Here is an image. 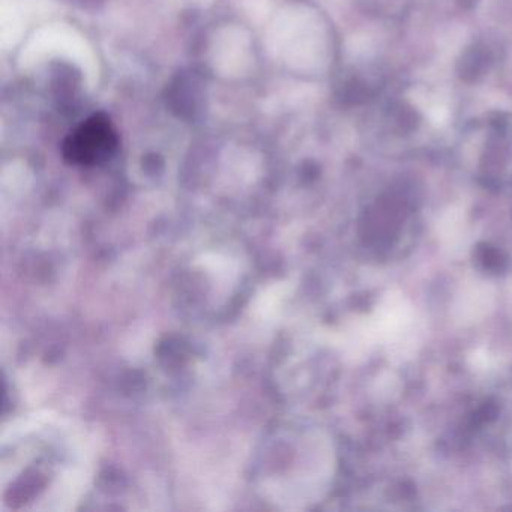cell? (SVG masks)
<instances>
[{
  "label": "cell",
  "mask_w": 512,
  "mask_h": 512,
  "mask_svg": "<svg viewBox=\"0 0 512 512\" xmlns=\"http://www.w3.org/2000/svg\"><path fill=\"white\" fill-rule=\"evenodd\" d=\"M115 127L103 113L86 119L62 145V155L73 166L92 167L107 163L118 151Z\"/></svg>",
  "instance_id": "6da1fadb"
},
{
  "label": "cell",
  "mask_w": 512,
  "mask_h": 512,
  "mask_svg": "<svg viewBox=\"0 0 512 512\" xmlns=\"http://www.w3.org/2000/svg\"><path fill=\"white\" fill-rule=\"evenodd\" d=\"M464 218L460 211L446 212L445 217L440 220L439 232L443 239L448 242H455L463 235Z\"/></svg>",
  "instance_id": "3957f363"
},
{
  "label": "cell",
  "mask_w": 512,
  "mask_h": 512,
  "mask_svg": "<svg viewBox=\"0 0 512 512\" xmlns=\"http://www.w3.org/2000/svg\"><path fill=\"white\" fill-rule=\"evenodd\" d=\"M473 365L476 368H487L490 365V356H488L487 352H482V350H478V352L473 353Z\"/></svg>",
  "instance_id": "5b68a950"
},
{
  "label": "cell",
  "mask_w": 512,
  "mask_h": 512,
  "mask_svg": "<svg viewBox=\"0 0 512 512\" xmlns=\"http://www.w3.org/2000/svg\"><path fill=\"white\" fill-rule=\"evenodd\" d=\"M427 116L434 127H443V125L446 124V121H448L449 112L448 109H446V106H443V104H428Z\"/></svg>",
  "instance_id": "277c9868"
},
{
  "label": "cell",
  "mask_w": 512,
  "mask_h": 512,
  "mask_svg": "<svg viewBox=\"0 0 512 512\" xmlns=\"http://www.w3.org/2000/svg\"><path fill=\"white\" fill-rule=\"evenodd\" d=\"M493 304V290L488 284L476 283L464 290L458 299L455 310L457 319L463 323H473L481 320Z\"/></svg>",
  "instance_id": "7a4b0ae2"
}]
</instances>
